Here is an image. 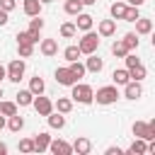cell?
<instances>
[{
	"mask_svg": "<svg viewBox=\"0 0 155 155\" xmlns=\"http://www.w3.org/2000/svg\"><path fill=\"white\" fill-rule=\"evenodd\" d=\"M2 128H5V116L0 114V131H2Z\"/></svg>",
	"mask_w": 155,
	"mask_h": 155,
	"instance_id": "cell-47",
	"label": "cell"
},
{
	"mask_svg": "<svg viewBox=\"0 0 155 155\" xmlns=\"http://www.w3.org/2000/svg\"><path fill=\"white\" fill-rule=\"evenodd\" d=\"M75 17H78V19H75V29H80V31H90V29H92V22H94L92 15H87V12H78Z\"/></svg>",
	"mask_w": 155,
	"mask_h": 155,
	"instance_id": "cell-14",
	"label": "cell"
},
{
	"mask_svg": "<svg viewBox=\"0 0 155 155\" xmlns=\"http://www.w3.org/2000/svg\"><path fill=\"white\" fill-rule=\"evenodd\" d=\"M5 126L12 131V133H19L22 128H24V119L19 116V114H12V116H7V121H5Z\"/></svg>",
	"mask_w": 155,
	"mask_h": 155,
	"instance_id": "cell-23",
	"label": "cell"
},
{
	"mask_svg": "<svg viewBox=\"0 0 155 155\" xmlns=\"http://www.w3.org/2000/svg\"><path fill=\"white\" fill-rule=\"evenodd\" d=\"M5 78H7V73H5V65H0V82H2Z\"/></svg>",
	"mask_w": 155,
	"mask_h": 155,
	"instance_id": "cell-44",
	"label": "cell"
},
{
	"mask_svg": "<svg viewBox=\"0 0 155 155\" xmlns=\"http://www.w3.org/2000/svg\"><path fill=\"white\" fill-rule=\"evenodd\" d=\"M133 138H143V140H155V121H136L131 126Z\"/></svg>",
	"mask_w": 155,
	"mask_h": 155,
	"instance_id": "cell-4",
	"label": "cell"
},
{
	"mask_svg": "<svg viewBox=\"0 0 155 155\" xmlns=\"http://www.w3.org/2000/svg\"><path fill=\"white\" fill-rule=\"evenodd\" d=\"M39 2H41V5H48V2H53V0H39Z\"/></svg>",
	"mask_w": 155,
	"mask_h": 155,
	"instance_id": "cell-48",
	"label": "cell"
},
{
	"mask_svg": "<svg viewBox=\"0 0 155 155\" xmlns=\"http://www.w3.org/2000/svg\"><path fill=\"white\" fill-rule=\"evenodd\" d=\"M121 41H124V46H126L128 51H136V48H138V44H140V39H138V34H136V31L124 34V39H121Z\"/></svg>",
	"mask_w": 155,
	"mask_h": 155,
	"instance_id": "cell-26",
	"label": "cell"
},
{
	"mask_svg": "<svg viewBox=\"0 0 155 155\" xmlns=\"http://www.w3.org/2000/svg\"><path fill=\"white\" fill-rule=\"evenodd\" d=\"M126 2H111V7H109V15H111V19H124V12H126Z\"/></svg>",
	"mask_w": 155,
	"mask_h": 155,
	"instance_id": "cell-28",
	"label": "cell"
},
{
	"mask_svg": "<svg viewBox=\"0 0 155 155\" xmlns=\"http://www.w3.org/2000/svg\"><path fill=\"white\" fill-rule=\"evenodd\" d=\"M17 7V0H0V10H5V12H12Z\"/></svg>",
	"mask_w": 155,
	"mask_h": 155,
	"instance_id": "cell-40",
	"label": "cell"
},
{
	"mask_svg": "<svg viewBox=\"0 0 155 155\" xmlns=\"http://www.w3.org/2000/svg\"><path fill=\"white\" fill-rule=\"evenodd\" d=\"M85 70H87V73H102V70H104V61L97 56V51L87 56V61H85Z\"/></svg>",
	"mask_w": 155,
	"mask_h": 155,
	"instance_id": "cell-12",
	"label": "cell"
},
{
	"mask_svg": "<svg viewBox=\"0 0 155 155\" xmlns=\"http://www.w3.org/2000/svg\"><path fill=\"white\" fill-rule=\"evenodd\" d=\"M75 34H78V29H75L73 22H63V24H61V36H63V39H73Z\"/></svg>",
	"mask_w": 155,
	"mask_h": 155,
	"instance_id": "cell-33",
	"label": "cell"
},
{
	"mask_svg": "<svg viewBox=\"0 0 155 155\" xmlns=\"http://www.w3.org/2000/svg\"><path fill=\"white\" fill-rule=\"evenodd\" d=\"M78 48H80V53H82V56L94 53V51L99 48V34H94L92 29H90V31H85V34H82V39H78Z\"/></svg>",
	"mask_w": 155,
	"mask_h": 155,
	"instance_id": "cell-2",
	"label": "cell"
},
{
	"mask_svg": "<svg viewBox=\"0 0 155 155\" xmlns=\"http://www.w3.org/2000/svg\"><path fill=\"white\" fill-rule=\"evenodd\" d=\"M92 99H97V104H114L116 99H119V87L116 85H104V87H99L94 94H92Z\"/></svg>",
	"mask_w": 155,
	"mask_h": 155,
	"instance_id": "cell-3",
	"label": "cell"
},
{
	"mask_svg": "<svg viewBox=\"0 0 155 155\" xmlns=\"http://www.w3.org/2000/svg\"><path fill=\"white\" fill-rule=\"evenodd\" d=\"M56 82L58 85H65V87H70V85H75L78 82V78L70 73V68L65 65V68H56Z\"/></svg>",
	"mask_w": 155,
	"mask_h": 155,
	"instance_id": "cell-9",
	"label": "cell"
},
{
	"mask_svg": "<svg viewBox=\"0 0 155 155\" xmlns=\"http://www.w3.org/2000/svg\"><path fill=\"white\" fill-rule=\"evenodd\" d=\"M97 34L99 36H114L116 34V19H99V24H97Z\"/></svg>",
	"mask_w": 155,
	"mask_h": 155,
	"instance_id": "cell-10",
	"label": "cell"
},
{
	"mask_svg": "<svg viewBox=\"0 0 155 155\" xmlns=\"http://www.w3.org/2000/svg\"><path fill=\"white\" fill-rule=\"evenodd\" d=\"M44 24H46V22L41 19V15H36V17H31V19H29V29H31V31H41V29H44Z\"/></svg>",
	"mask_w": 155,
	"mask_h": 155,
	"instance_id": "cell-37",
	"label": "cell"
},
{
	"mask_svg": "<svg viewBox=\"0 0 155 155\" xmlns=\"http://www.w3.org/2000/svg\"><path fill=\"white\" fill-rule=\"evenodd\" d=\"M126 153H128V155H145V153H148V140H143V138H133V143L128 145Z\"/></svg>",
	"mask_w": 155,
	"mask_h": 155,
	"instance_id": "cell-19",
	"label": "cell"
},
{
	"mask_svg": "<svg viewBox=\"0 0 155 155\" xmlns=\"http://www.w3.org/2000/svg\"><path fill=\"white\" fill-rule=\"evenodd\" d=\"M10 22V12H5V10H0V27H5Z\"/></svg>",
	"mask_w": 155,
	"mask_h": 155,
	"instance_id": "cell-42",
	"label": "cell"
},
{
	"mask_svg": "<svg viewBox=\"0 0 155 155\" xmlns=\"http://www.w3.org/2000/svg\"><path fill=\"white\" fill-rule=\"evenodd\" d=\"M124 61H126V68H133V65H138V63H140V58H138L136 53H131V51L124 56Z\"/></svg>",
	"mask_w": 155,
	"mask_h": 155,
	"instance_id": "cell-39",
	"label": "cell"
},
{
	"mask_svg": "<svg viewBox=\"0 0 155 155\" xmlns=\"http://www.w3.org/2000/svg\"><path fill=\"white\" fill-rule=\"evenodd\" d=\"M104 153H107V155H124V150H121L119 145H111V148H107Z\"/></svg>",
	"mask_w": 155,
	"mask_h": 155,
	"instance_id": "cell-41",
	"label": "cell"
},
{
	"mask_svg": "<svg viewBox=\"0 0 155 155\" xmlns=\"http://www.w3.org/2000/svg\"><path fill=\"white\" fill-rule=\"evenodd\" d=\"M31 107L36 109V114H39V116H46V114H51V111H53V102H51L48 97H44V94H36V97H34V102H31Z\"/></svg>",
	"mask_w": 155,
	"mask_h": 155,
	"instance_id": "cell-7",
	"label": "cell"
},
{
	"mask_svg": "<svg viewBox=\"0 0 155 155\" xmlns=\"http://www.w3.org/2000/svg\"><path fill=\"white\" fill-rule=\"evenodd\" d=\"M111 80H114V85H116V87H119V85H126V82L131 80L128 68H116V70L111 73Z\"/></svg>",
	"mask_w": 155,
	"mask_h": 155,
	"instance_id": "cell-24",
	"label": "cell"
},
{
	"mask_svg": "<svg viewBox=\"0 0 155 155\" xmlns=\"http://www.w3.org/2000/svg\"><path fill=\"white\" fill-rule=\"evenodd\" d=\"M34 53V44H17V56L19 58H29Z\"/></svg>",
	"mask_w": 155,
	"mask_h": 155,
	"instance_id": "cell-36",
	"label": "cell"
},
{
	"mask_svg": "<svg viewBox=\"0 0 155 155\" xmlns=\"http://www.w3.org/2000/svg\"><path fill=\"white\" fill-rule=\"evenodd\" d=\"M92 94H94V90L90 87V85H85V82H75V85H70V99L73 102H80V104H92L94 99H92Z\"/></svg>",
	"mask_w": 155,
	"mask_h": 155,
	"instance_id": "cell-1",
	"label": "cell"
},
{
	"mask_svg": "<svg viewBox=\"0 0 155 155\" xmlns=\"http://www.w3.org/2000/svg\"><path fill=\"white\" fill-rule=\"evenodd\" d=\"M150 31H153V19L138 17V19H136V34H138V36H145V34H150Z\"/></svg>",
	"mask_w": 155,
	"mask_h": 155,
	"instance_id": "cell-20",
	"label": "cell"
},
{
	"mask_svg": "<svg viewBox=\"0 0 155 155\" xmlns=\"http://www.w3.org/2000/svg\"><path fill=\"white\" fill-rule=\"evenodd\" d=\"M31 140H34V153H46V150H48V143H51V136H48L46 131H41V133H36Z\"/></svg>",
	"mask_w": 155,
	"mask_h": 155,
	"instance_id": "cell-13",
	"label": "cell"
},
{
	"mask_svg": "<svg viewBox=\"0 0 155 155\" xmlns=\"http://www.w3.org/2000/svg\"><path fill=\"white\" fill-rule=\"evenodd\" d=\"M124 97L131 99V102L140 99V97H143V85H140L138 80H128V82L124 85Z\"/></svg>",
	"mask_w": 155,
	"mask_h": 155,
	"instance_id": "cell-6",
	"label": "cell"
},
{
	"mask_svg": "<svg viewBox=\"0 0 155 155\" xmlns=\"http://www.w3.org/2000/svg\"><path fill=\"white\" fill-rule=\"evenodd\" d=\"M92 150V143H90V138H85V136H78L75 138V143H73V153H78V155H87Z\"/></svg>",
	"mask_w": 155,
	"mask_h": 155,
	"instance_id": "cell-16",
	"label": "cell"
},
{
	"mask_svg": "<svg viewBox=\"0 0 155 155\" xmlns=\"http://www.w3.org/2000/svg\"><path fill=\"white\" fill-rule=\"evenodd\" d=\"M82 53H80V48H78V44H70V46H65L63 48V58L70 63V61H78Z\"/></svg>",
	"mask_w": 155,
	"mask_h": 155,
	"instance_id": "cell-29",
	"label": "cell"
},
{
	"mask_svg": "<svg viewBox=\"0 0 155 155\" xmlns=\"http://www.w3.org/2000/svg\"><path fill=\"white\" fill-rule=\"evenodd\" d=\"M34 102V94H31V90L27 87V90H19L17 94H15V104L17 107H29Z\"/></svg>",
	"mask_w": 155,
	"mask_h": 155,
	"instance_id": "cell-21",
	"label": "cell"
},
{
	"mask_svg": "<svg viewBox=\"0 0 155 155\" xmlns=\"http://www.w3.org/2000/svg\"><path fill=\"white\" fill-rule=\"evenodd\" d=\"M29 90H31L34 97H36V94H44V92H46V82H44V78L34 75V78L29 80Z\"/></svg>",
	"mask_w": 155,
	"mask_h": 155,
	"instance_id": "cell-25",
	"label": "cell"
},
{
	"mask_svg": "<svg viewBox=\"0 0 155 155\" xmlns=\"http://www.w3.org/2000/svg\"><path fill=\"white\" fill-rule=\"evenodd\" d=\"M0 99H2V87H0Z\"/></svg>",
	"mask_w": 155,
	"mask_h": 155,
	"instance_id": "cell-49",
	"label": "cell"
},
{
	"mask_svg": "<svg viewBox=\"0 0 155 155\" xmlns=\"http://www.w3.org/2000/svg\"><path fill=\"white\" fill-rule=\"evenodd\" d=\"M128 75H131V80H138V82H143V80H145V75H148V70H145V65H143V63H138V65L128 68Z\"/></svg>",
	"mask_w": 155,
	"mask_h": 155,
	"instance_id": "cell-27",
	"label": "cell"
},
{
	"mask_svg": "<svg viewBox=\"0 0 155 155\" xmlns=\"http://www.w3.org/2000/svg\"><path fill=\"white\" fill-rule=\"evenodd\" d=\"M0 114L7 119V116H12V114H17V104L15 102H7V99H0Z\"/></svg>",
	"mask_w": 155,
	"mask_h": 155,
	"instance_id": "cell-31",
	"label": "cell"
},
{
	"mask_svg": "<svg viewBox=\"0 0 155 155\" xmlns=\"http://www.w3.org/2000/svg\"><path fill=\"white\" fill-rule=\"evenodd\" d=\"M68 68H70V73H73L78 80H82V78H85V73H87V70H85V63H80V61H70V65H68Z\"/></svg>",
	"mask_w": 155,
	"mask_h": 155,
	"instance_id": "cell-32",
	"label": "cell"
},
{
	"mask_svg": "<svg viewBox=\"0 0 155 155\" xmlns=\"http://www.w3.org/2000/svg\"><path fill=\"white\" fill-rule=\"evenodd\" d=\"M39 39H41V31H31V29L17 31V44H39Z\"/></svg>",
	"mask_w": 155,
	"mask_h": 155,
	"instance_id": "cell-15",
	"label": "cell"
},
{
	"mask_svg": "<svg viewBox=\"0 0 155 155\" xmlns=\"http://www.w3.org/2000/svg\"><path fill=\"white\" fill-rule=\"evenodd\" d=\"M48 150H51L53 155H70V153H73V145H70L68 140H63V138H51Z\"/></svg>",
	"mask_w": 155,
	"mask_h": 155,
	"instance_id": "cell-8",
	"label": "cell"
},
{
	"mask_svg": "<svg viewBox=\"0 0 155 155\" xmlns=\"http://www.w3.org/2000/svg\"><path fill=\"white\" fill-rule=\"evenodd\" d=\"M82 7H85V5H82L80 0H65V5H63V10H65L68 15H73V17H75L78 12H82Z\"/></svg>",
	"mask_w": 155,
	"mask_h": 155,
	"instance_id": "cell-30",
	"label": "cell"
},
{
	"mask_svg": "<svg viewBox=\"0 0 155 155\" xmlns=\"http://www.w3.org/2000/svg\"><path fill=\"white\" fill-rule=\"evenodd\" d=\"M80 2H82V5H94L97 0H80Z\"/></svg>",
	"mask_w": 155,
	"mask_h": 155,
	"instance_id": "cell-46",
	"label": "cell"
},
{
	"mask_svg": "<svg viewBox=\"0 0 155 155\" xmlns=\"http://www.w3.org/2000/svg\"><path fill=\"white\" fill-rule=\"evenodd\" d=\"M41 2L39 0H22V10H24V15L27 17H36V15H41Z\"/></svg>",
	"mask_w": 155,
	"mask_h": 155,
	"instance_id": "cell-17",
	"label": "cell"
},
{
	"mask_svg": "<svg viewBox=\"0 0 155 155\" xmlns=\"http://www.w3.org/2000/svg\"><path fill=\"white\" fill-rule=\"evenodd\" d=\"M46 121H48V126L51 128H65V114H61V111H51V114H46Z\"/></svg>",
	"mask_w": 155,
	"mask_h": 155,
	"instance_id": "cell-18",
	"label": "cell"
},
{
	"mask_svg": "<svg viewBox=\"0 0 155 155\" xmlns=\"http://www.w3.org/2000/svg\"><path fill=\"white\" fill-rule=\"evenodd\" d=\"M53 109L61 111V114H70V111H73V99H70V97H58V99L53 102Z\"/></svg>",
	"mask_w": 155,
	"mask_h": 155,
	"instance_id": "cell-22",
	"label": "cell"
},
{
	"mask_svg": "<svg viewBox=\"0 0 155 155\" xmlns=\"http://www.w3.org/2000/svg\"><path fill=\"white\" fill-rule=\"evenodd\" d=\"M24 70H27V63H24V58H15V61H10V65L5 68V73H7V80H10V82H19V80L24 78Z\"/></svg>",
	"mask_w": 155,
	"mask_h": 155,
	"instance_id": "cell-5",
	"label": "cell"
},
{
	"mask_svg": "<svg viewBox=\"0 0 155 155\" xmlns=\"http://www.w3.org/2000/svg\"><path fill=\"white\" fill-rule=\"evenodd\" d=\"M39 51H41V56H46V58H53V56L58 53V41H56V39H41V44H39Z\"/></svg>",
	"mask_w": 155,
	"mask_h": 155,
	"instance_id": "cell-11",
	"label": "cell"
},
{
	"mask_svg": "<svg viewBox=\"0 0 155 155\" xmlns=\"http://www.w3.org/2000/svg\"><path fill=\"white\" fill-rule=\"evenodd\" d=\"M19 153H34V140L31 138H22L19 140Z\"/></svg>",
	"mask_w": 155,
	"mask_h": 155,
	"instance_id": "cell-38",
	"label": "cell"
},
{
	"mask_svg": "<svg viewBox=\"0 0 155 155\" xmlns=\"http://www.w3.org/2000/svg\"><path fill=\"white\" fill-rule=\"evenodd\" d=\"M111 53H114L116 58H124V56L128 53V48H126V46H124V41L119 39V41H114V44H111Z\"/></svg>",
	"mask_w": 155,
	"mask_h": 155,
	"instance_id": "cell-35",
	"label": "cell"
},
{
	"mask_svg": "<svg viewBox=\"0 0 155 155\" xmlns=\"http://www.w3.org/2000/svg\"><path fill=\"white\" fill-rule=\"evenodd\" d=\"M126 2H128V5H133V7H140L145 0H126Z\"/></svg>",
	"mask_w": 155,
	"mask_h": 155,
	"instance_id": "cell-43",
	"label": "cell"
},
{
	"mask_svg": "<svg viewBox=\"0 0 155 155\" xmlns=\"http://www.w3.org/2000/svg\"><path fill=\"white\" fill-rule=\"evenodd\" d=\"M140 17V10L138 7H133V5H128L126 7V12H124V22H136Z\"/></svg>",
	"mask_w": 155,
	"mask_h": 155,
	"instance_id": "cell-34",
	"label": "cell"
},
{
	"mask_svg": "<svg viewBox=\"0 0 155 155\" xmlns=\"http://www.w3.org/2000/svg\"><path fill=\"white\" fill-rule=\"evenodd\" d=\"M5 153H7V145H5L2 140H0V155H5Z\"/></svg>",
	"mask_w": 155,
	"mask_h": 155,
	"instance_id": "cell-45",
	"label": "cell"
}]
</instances>
